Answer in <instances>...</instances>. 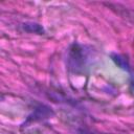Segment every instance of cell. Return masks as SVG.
<instances>
[{
    "label": "cell",
    "instance_id": "cell-1",
    "mask_svg": "<svg viewBox=\"0 0 134 134\" xmlns=\"http://www.w3.org/2000/svg\"><path fill=\"white\" fill-rule=\"evenodd\" d=\"M88 54H89V50L86 49V46L75 43L72 44L68 50V57H67L68 67L73 71H79L85 66L88 60Z\"/></svg>",
    "mask_w": 134,
    "mask_h": 134
},
{
    "label": "cell",
    "instance_id": "cell-2",
    "mask_svg": "<svg viewBox=\"0 0 134 134\" xmlns=\"http://www.w3.org/2000/svg\"><path fill=\"white\" fill-rule=\"evenodd\" d=\"M51 114H52V112H51V110L48 107H46V106H40V107L36 108V111L32 114V116H34V120H37V119L47 118Z\"/></svg>",
    "mask_w": 134,
    "mask_h": 134
},
{
    "label": "cell",
    "instance_id": "cell-3",
    "mask_svg": "<svg viewBox=\"0 0 134 134\" xmlns=\"http://www.w3.org/2000/svg\"><path fill=\"white\" fill-rule=\"evenodd\" d=\"M22 27L24 30L28 31V32H37V34H41L43 32V27L37 23H32V22H27L22 24Z\"/></svg>",
    "mask_w": 134,
    "mask_h": 134
},
{
    "label": "cell",
    "instance_id": "cell-4",
    "mask_svg": "<svg viewBox=\"0 0 134 134\" xmlns=\"http://www.w3.org/2000/svg\"><path fill=\"white\" fill-rule=\"evenodd\" d=\"M113 58H114V60L118 63L119 66H121V67H124V68H126V69H129V65H128L127 61H126L124 58H121V55H119V54H114Z\"/></svg>",
    "mask_w": 134,
    "mask_h": 134
},
{
    "label": "cell",
    "instance_id": "cell-5",
    "mask_svg": "<svg viewBox=\"0 0 134 134\" xmlns=\"http://www.w3.org/2000/svg\"><path fill=\"white\" fill-rule=\"evenodd\" d=\"M132 86H133V88H134V77H133V81H132Z\"/></svg>",
    "mask_w": 134,
    "mask_h": 134
}]
</instances>
